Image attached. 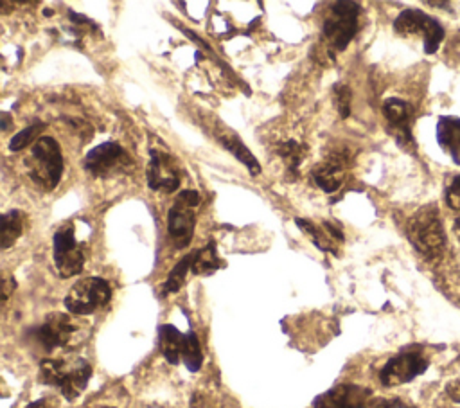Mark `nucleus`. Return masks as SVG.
<instances>
[{
	"instance_id": "nucleus-1",
	"label": "nucleus",
	"mask_w": 460,
	"mask_h": 408,
	"mask_svg": "<svg viewBox=\"0 0 460 408\" xmlns=\"http://www.w3.org/2000/svg\"><path fill=\"white\" fill-rule=\"evenodd\" d=\"M40 381L43 385L54 386L66 401H75L86 388L92 365L79 356H63V358H47L40 363Z\"/></svg>"
},
{
	"instance_id": "nucleus-15",
	"label": "nucleus",
	"mask_w": 460,
	"mask_h": 408,
	"mask_svg": "<svg viewBox=\"0 0 460 408\" xmlns=\"http://www.w3.org/2000/svg\"><path fill=\"white\" fill-rule=\"evenodd\" d=\"M383 115L388 122L390 133L395 137L399 146L410 147L413 146V137H411V119L413 111L411 106L399 99V97H390L383 104Z\"/></svg>"
},
{
	"instance_id": "nucleus-25",
	"label": "nucleus",
	"mask_w": 460,
	"mask_h": 408,
	"mask_svg": "<svg viewBox=\"0 0 460 408\" xmlns=\"http://www.w3.org/2000/svg\"><path fill=\"white\" fill-rule=\"evenodd\" d=\"M45 122H41V120H34L32 124H29L27 128H23L22 131H18L13 138H11V142H9V149L11 151H22V149H25L27 146H31V144H34V142H38L40 138H41V133H43V129H45Z\"/></svg>"
},
{
	"instance_id": "nucleus-16",
	"label": "nucleus",
	"mask_w": 460,
	"mask_h": 408,
	"mask_svg": "<svg viewBox=\"0 0 460 408\" xmlns=\"http://www.w3.org/2000/svg\"><path fill=\"white\" fill-rule=\"evenodd\" d=\"M437 142L442 151L460 165V119L442 115L437 120Z\"/></svg>"
},
{
	"instance_id": "nucleus-14",
	"label": "nucleus",
	"mask_w": 460,
	"mask_h": 408,
	"mask_svg": "<svg viewBox=\"0 0 460 408\" xmlns=\"http://www.w3.org/2000/svg\"><path fill=\"white\" fill-rule=\"evenodd\" d=\"M370 395V390L361 385L341 383L320 394L313 401V408H365Z\"/></svg>"
},
{
	"instance_id": "nucleus-27",
	"label": "nucleus",
	"mask_w": 460,
	"mask_h": 408,
	"mask_svg": "<svg viewBox=\"0 0 460 408\" xmlns=\"http://www.w3.org/2000/svg\"><path fill=\"white\" fill-rule=\"evenodd\" d=\"M444 198H446L447 207H451L453 210H460V174H458V176H453V178L446 183Z\"/></svg>"
},
{
	"instance_id": "nucleus-9",
	"label": "nucleus",
	"mask_w": 460,
	"mask_h": 408,
	"mask_svg": "<svg viewBox=\"0 0 460 408\" xmlns=\"http://www.w3.org/2000/svg\"><path fill=\"white\" fill-rule=\"evenodd\" d=\"M394 31L401 36H422L426 54H433L444 40V29L440 23L419 9H404L395 18Z\"/></svg>"
},
{
	"instance_id": "nucleus-8",
	"label": "nucleus",
	"mask_w": 460,
	"mask_h": 408,
	"mask_svg": "<svg viewBox=\"0 0 460 408\" xmlns=\"http://www.w3.org/2000/svg\"><path fill=\"white\" fill-rule=\"evenodd\" d=\"M84 171L95 178H115L131 171L133 162L117 142H102L90 149L83 160Z\"/></svg>"
},
{
	"instance_id": "nucleus-2",
	"label": "nucleus",
	"mask_w": 460,
	"mask_h": 408,
	"mask_svg": "<svg viewBox=\"0 0 460 408\" xmlns=\"http://www.w3.org/2000/svg\"><path fill=\"white\" fill-rule=\"evenodd\" d=\"M406 235L413 248L428 261H437L446 250V232L435 205L415 210L406 223Z\"/></svg>"
},
{
	"instance_id": "nucleus-32",
	"label": "nucleus",
	"mask_w": 460,
	"mask_h": 408,
	"mask_svg": "<svg viewBox=\"0 0 460 408\" xmlns=\"http://www.w3.org/2000/svg\"><path fill=\"white\" fill-rule=\"evenodd\" d=\"M9 122H11V117H9V113H2V129H7L9 128Z\"/></svg>"
},
{
	"instance_id": "nucleus-26",
	"label": "nucleus",
	"mask_w": 460,
	"mask_h": 408,
	"mask_svg": "<svg viewBox=\"0 0 460 408\" xmlns=\"http://www.w3.org/2000/svg\"><path fill=\"white\" fill-rule=\"evenodd\" d=\"M332 93H334V106H336L340 117L347 119L350 115V101H352L350 88L343 83H338V84H334Z\"/></svg>"
},
{
	"instance_id": "nucleus-33",
	"label": "nucleus",
	"mask_w": 460,
	"mask_h": 408,
	"mask_svg": "<svg viewBox=\"0 0 460 408\" xmlns=\"http://www.w3.org/2000/svg\"><path fill=\"white\" fill-rule=\"evenodd\" d=\"M453 230H455V235L458 237V241H460V216L455 219V225H453Z\"/></svg>"
},
{
	"instance_id": "nucleus-4",
	"label": "nucleus",
	"mask_w": 460,
	"mask_h": 408,
	"mask_svg": "<svg viewBox=\"0 0 460 408\" xmlns=\"http://www.w3.org/2000/svg\"><path fill=\"white\" fill-rule=\"evenodd\" d=\"M25 167L29 178L43 191H52L63 174L61 147L52 137H41L31 146L25 156Z\"/></svg>"
},
{
	"instance_id": "nucleus-5",
	"label": "nucleus",
	"mask_w": 460,
	"mask_h": 408,
	"mask_svg": "<svg viewBox=\"0 0 460 408\" xmlns=\"http://www.w3.org/2000/svg\"><path fill=\"white\" fill-rule=\"evenodd\" d=\"M361 5L358 2H332L329 5L327 16L322 23V34L327 41V52H341L349 47L352 38L359 29Z\"/></svg>"
},
{
	"instance_id": "nucleus-13",
	"label": "nucleus",
	"mask_w": 460,
	"mask_h": 408,
	"mask_svg": "<svg viewBox=\"0 0 460 408\" xmlns=\"http://www.w3.org/2000/svg\"><path fill=\"white\" fill-rule=\"evenodd\" d=\"M349 165L347 149H336L327 153V156L316 164L311 171L313 182L327 194L336 192L345 182V171Z\"/></svg>"
},
{
	"instance_id": "nucleus-28",
	"label": "nucleus",
	"mask_w": 460,
	"mask_h": 408,
	"mask_svg": "<svg viewBox=\"0 0 460 408\" xmlns=\"http://www.w3.org/2000/svg\"><path fill=\"white\" fill-rule=\"evenodd\" d=\"M374 408H415V406H411L401 399H383V401L376 403Z\"/></svg>"
},
{
	"instance_id": "nucleus-24",
	"label": "nucleus",
	"mask_w": 460,
	"mask_h": 408,
	"mask_svg": "<svg viewBox=\"0 0 460 408\" xmlns=\"http://www.w3.org/2000/svg\"><path fill=\"white\" fill-rule=\"evenodd\" d=\"M192 261H194V252H192V253H187L185 257H181V259L176 262V266L171 270V273L167 275V279H165V282H164V288H162L164 295L176 293V291L183 286V282H185V279H187V273L192 271Z\"/></svg>"
},
{
	"instance_id": "nucleus-22",
	"label": "nucleus",
	"mask_w": 460,
	"mask_h": 408,
	"mask_svg": "<svg viewBox=\"0 0 460 408\" xmlns=\"http://www.w3.org/2000/svg\"><path fill=\"white\" fill-rule=\"evenodd\" d=\"M181 361L187 367V370H190V372H198L201 368L203 352H201V345H199V340H198L194 331H189L183 336Z\"/></svg>"
},
{
	"instance_id": "nucleus-30",
	"label": "nucleus",
	"mask_w": 460,
	"mask_h": 408,
	"mask_svg": "<svg viewBox=\"0 0 460 408\" xmlns=\"http://www.w3.org/2000/svg\"><path fill=\"white\" fill-rule=\"evenodd\" d=\"M446 392H447V395H449L453 401L460 403V379H455V381H451V383L447 385Z\"/></svg>"
},
{
	"instance_id": "nucleus-12",
	"label": "nucleus",
	"mask_w": 460,
	"mask_h": 408,
	"mask_svg": "<svg viewBox=\"0 0 460 408\" xmlns=\"http://www.w3.org/2000/svg\"><path fill=\"white\" fill-rule=\"evenodd\" d=\"M428 368V358L417 349H406L392 356L379 372V381L385 386L410 383Z\"/></svg>"
},
{
	"instance_id": "nucleus-20",
	"label": "nucleus",
	"mask_w": 460,
	"mask_h": 408,
	"mask_svg": "<svg viewBox=\"0 0 460 408\" xmlns=\"http://www.w3.org/2000/svg\"><path fill=\"white\" fill-rule=\"evenodd\" d=\"M219 266H221V262H219L214 241H208L203 248L194 252V261H192L194 275H210L216 270H219Z\"/></svg>"
},
{
	"instance_id": "nucleus-18",
	"label": "nucleus",
	"mask_w": 460,
	"mask_h": 408,
	"mask_svg": "<svg viewBox=\"0 0 460 408\" xmlns=\"http://www.w3.org/2000/svg\"><path fill=\"white\" fill-rule=\"evenodd\" d=\"M185 333H180L171 324H162L158 327V347L164 358L171 365H178L181 361V345H183Z\"/></svg>"
},
{
	"instance_id": "nucleus-29",
	"label": "nucleus",
	"mask_w": 460,
	"mask_h": 408,
	"mask_svg": "<svg viewBox=\"0 0 460 408\" xmlns=\"http://www.w3.org/2000/svg\"><path fill=\"white\" fill-rule=\"evenodd\" d=\"M25 408H58V403L50 397H43V399H38V401L27 404Z\"/></svg>"
},
{
	"instance_id": "nucleus-6",
	"label": "nucleus",
	"mask_w": 460,
	"mask_h": 408,
	"mask_svg": "<svg viewBox=\"0 0 460 408\" xmlns=\"http://www.w3.org/2000/svg\"><path fill=\"white\" fill-rule=\"evenodd\" d=\"M201 196L198 191H181L169 212H167V234L174 248H185L192 241L194 225H196V207L199 205Z\"/></svg>"
},
{
	"instance_id": "nucleus-21",
	"label": "nucleus",
	"mask_w": 460,
	"mask_h": 408,
	"mask_svg": "<svg viewBox=\"0 0 460 408\" xmlns=\"http://www.w3.org/2000/svg\"><path fill=\"white\" fill-rule=\"evenodd\" d=\"M277 153L279 156L286 162L288 165V171L296 176L298 174V167L305 156V146L295 138H288L284 142H280L277 146Z\"/></svg>"
},
{
	"instance_id": "nucleus-31",
	"label": "nucleus",
	"mask_w": 460,
	"mask_h": 408,
	"mask_svg": "<svg viewBox=\"0 0 460 408\" xmlns=\"http://www.w3.org/2000/svg\"><path fill=\"white\" fill-rule=\"evenodd\" d=\"M14 286H16L14 279H4V282H2V300L4 302L9 298V295L14 289Z\"/></svg>"
},
{
	"instance_id": "nucleus-10",
	"label": "nucleus",
	"mask_w": 460,
	"mask_h": 408,
	"mask_svg": "<svg viewBox=\"0 0 460 408\" xmlns=\"http://www.w3.org/2000/svg\"><path fill=\"white\" fill-rule=\"evenodd\" d=\"M52 248H54V264L59 277L70 279L83 271L86 250L83 243H77L72 225H63L59 230H56Z\"/></svg>"
},
{
	"instance_id": "nucleus-11",
	"label": "nucleus",
	"mask_w": 460,
	"mask_h": 408,
	"mask_svg": "<svg viewBox=\"0 0 460 408\" xmlns=\"http://www.w3.org/2000/svg\"><path fill=\"white\" fill-rule=\"evenodd\" d=\"M147 185L151 191L171 194L180 187V169L169 149L158 140L149 147V164L146 169Z\"/></svg>"
},
{
	"instance_id": "nucleus-17",
	"label": "nucleus",
	"mask_w": 460,
	"mask_h": 408,
	"mask_svg": "<svg viewBox=\"0 0 460 408\" xmlns=\"http://www.w3.org/2000/svg\"><path fill=\"white\" fill-rule=\"evenodd\" d=\"M216 138H217V142H219L230 155H234V156L248 169V173H250L252 176H257V174L261 173V164H259V160L253 156V153L241 142V138H239L234 131H230V129H219V131L216 133Z\"/></svg>"
},
{
	"instance_id": "nucleus-34",
	"label": "nucleus",
	"mask_w": 460,
	"mask_h": 408,
	"mask_svg": "<svg viewBox=\"0 0 460 408\" xmlns=\"http://www.w3.org/2000/svg\"><path fill=\"white\" fill-rule=\"evenodd\" d=\"M97 408H113V406H97Z\"/></svg>"
},
{
	"instance_id": "nucleus-23",
	"label": "nucleus",
	"mask_w": 460,
	"mask_h": 408,
	"mask_svg": "<svg viewBox=\"0 0 460 408\" xmlns=\"http://www.w3.org/2000/svg\"><path fill=\"white\" fill-rule=\"evenodd\" d=\"M295 223L298 225V228H300L302 232H305V234L311 237L313 244H316L322 252H336L334 237L325 230L323 225H322V228H320V226H316L314 223H311L309 219H304V217H296Z\"/></svg>"
},
{
	"instance_id": "nucleus-7",
	"label": "nucleus",
	"mask_w": 460,
	"mask_h": 408,
	"mask_svg": "<svg viewBox=\"0 0 460 408\" xmlns=\"http://www.w3.org/2000/svg\"><path fill=\"white\" fill-rule=\"evenodd\" d=\"M111 298L108 280L101 277H86L77 280L65 297V307L70 315L84 316L104 307Z\"/></svg>"
},
{
	"instance_id": "nucleus-19",
	"label": "nucleus",
	"mask_w": 460,
	"mask_h": 408,
	"mask_svg": "<svg viewBox=\"0 0 460 408\" xmlns=\"http://www.w3.org/2000/svg\"><path fill=\"white\" fill-rule=\"evenodd\" d=\"M25 226V216L22 210L13 208L2 214V221H0V246L5 250L11 244H14V241L22 235Z\"/></svg>"
},
{
	"instance_id": "nucleus-3",
	"label": "nucleus",
	"mask_w": 460,
	"mask_h": 408,
	"mask_svg": "<svg viewBox=\"0 0 460 408\" xmlns=\"http://www.w3.org/2000/svg\"><path fill=\"white\" fill-rule=\"evenodd\" d=\"M74 316L75 315L50 313L40 325L31 329L32 340L47 352L79 345L86 336V329L84 324Z\"/></svg>"
}]
</instances>
